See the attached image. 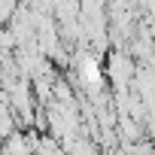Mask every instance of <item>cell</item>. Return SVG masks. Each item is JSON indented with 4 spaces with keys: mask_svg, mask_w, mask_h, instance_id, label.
Masks as SVG:
<instances>
[{
    "mask_svg": "<svg viewBox=\"0 0 155 155\" xmlns=\"http://www.w3.org/2000/svg\"><path fill=\"white\" fill-rule=\"evenodd\" d=\"M0 155H31V149L25 143V134L12 131L6 140H0Z\"/></svg>",
    "mask_w": 155,
    "mask_h": 155,
    "instance_id": "cell-1",
    "label": "cell"
},
{
    "mask_svg": "<svg viewBox=\"0 0 155 155\" xmlns=\"http://www.w3.org/2000/svg\"><path fill=\"white\" fill-rule=\"evenodd\" d=\"M15 9H18V3H15V0H3V3H0V28H3V25L15 15Z\"/></svg>",
    "mask_w": 155,
    "mask_h": 155,
    "instance_id": "cell-2",
    "label": "cell"
}]
</instances>
